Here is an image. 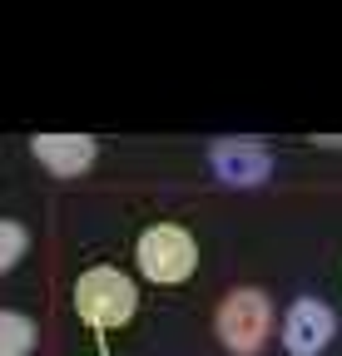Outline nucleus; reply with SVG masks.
Returning <instances> with one entry per match:
<instances>
[{"mask_svg":"<svg viewBox=\"0 0 342 356\" xmlns=\"http://www.w3.org/2000/svg\"><path fill=\"white\" fill-rule=\"evenodd\" d=\"M75 312H79V322L90 327V332H119V327H130L134 322V312H139V287L130 273H119V267L109 262H95V267H84V273L75 277Z\"/></svg>","mask_w":342,"mask_h":356,"instance_id":"nucleus-1","label":"nucleus"},{"mask_svg":"<svg viewBox=\"0 0 342 356\" xmlns=\"http://www.w3.org/2000/svg\"><path fill=\"white\" fill-rule=\"evenodd\" d=\"M134 262L139 273L159 287H184L194 273H199V243L189 228L179 222H149L134 243Z\"/></svg>","mask_w":342,"mask_h":356,"instance_id":"nucleus-2","label":"nucleus"},{"mask_svg":"<svg viewBox=\"0 0 342 356\" xmlns=\"http://www.w3.org/2000/svg\"><path fill=\"white\" fill-rule=\"evenodd\" d=\"M213 327H219V341L233 356H258L268 346L273 332V302L263 287H233L224 292L219 312H213Z\"/></svg>","mask_w":342,"mask_h":356,"instance_id":"nucleus-3","label":"nucleus"},{"mask_svg":"<svg viewBox=\"0 0 342 356\" xmlns=\"http://www.w3.org/2000/svg\"><path fill=\"white\" fill-rule=\"evenodd\" d=\"M337 337V312L322 297H297L283 312V351L288 356H322Z\"/></svg>","mask_w":342,"mask_h":356,"instance_id":"nucleus-4","label":"nucleus"},{"mask_svg":"<svg viewBox=\"0 0 342 356\" xmlns=\"http://www.w3.org/2000/svg\"><path fill=\"white\" fill-rule=\"evenodd\" d=\"M208 163H213V173H219L224 184H233V188H258L263 178H268V168H273L268 149L253 144V139H219V144L208 149Z\"/></svg>","mask_w":342,"mask_h":356,"instance_id":"nucleus-5","label":"nucleus"},{"mask_svg":"<svg viewBox=\"0 0 342 356\" xmlns=\"http://www.w3.org/2000/svg\"><path fill=\"white\" fill-rule=\"evenodd\" d=\"M30 154L40 159V168H50L55 178H75L95 163V139L90 134H35L30 139Z\"/></svg>","mask_w":342,"mask_h":356,"instance_id":"nucleus-6","label":"nucleus"},{"mask_svg":"<svg viewBox=\"0 0 342 356\" xmlns=\"http://www.w3.org/2000/svg\"><path fill=\"white\" fill-rule=\"evenodd\" d=\"M35 341H40V332L25 312H15V307L0 312V356H30Z\"/></svg>","mask_w":342,"mask_h":356,"instance_id":"nucleus-7","label":"nucleus"},{"mask_svg":"<svg viewBox=\"0 0 342 356\" xmlns=\"http://www.w3.org/2000/svg\"><path fill=\"white\" fill-rule=\"evenodd\" d=\"M25 248H30L25 222L6 218V222H0V273H15V267H20V257H25Z\"/></svg>","mask_w":342,"mask_h":356,"instance_id":"nucleus-8","label":"nucleus"},{"mask_svg":"<svg viewBox=\"0 0 342 356\" xmlns=\"http://www.w3.org/2000/svg\"><path fill=\"white\" fill-rule=\"evenodd\" d=\"M313 144H322V149H342V134H322V139H313Z\"/></svg>","mask_w":342,"mask_h":356,"instance_id":"nucleus-9","label":"nucleus"},{"mask_svg":"<svg viewBox=\"0 0 342 356\" xmlns=\"http://www.w3.org/2000/svg\"><path fill=\"white\" fill-rule=\"evenodd\" d=\"M95 356H104V351H95Z\"/></svg>","mask_w":342,"mask_h":356,"instance_id":"nucleus-10","label":"nucleus"}]
</instances>
